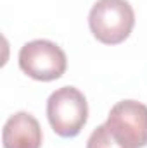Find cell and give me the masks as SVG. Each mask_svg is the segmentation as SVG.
Wrapping results in <instances>:
<instances>
[{
    "label": "cell",
    "mask_w": 147,
    "mask_h": 148,
    "mask_svg": "<svg viewBox=\"0 0 147 148\" xmlns=\"http://www.w3.org/2000/svg\"><path fill=\"white\" fill-rule=\"evenodd\" d=\"M47 119L54 133L61 138L78 136L88 119V103L85 95L74 86L55 90L47 100Z\"/></svg>",
    "instance_id": "cell-2"
},
{
    "label": "cell",
    "mask_w": 147,
    "mask_h": 148,
    "mask_svg": "<svg viewBox=\"0 0 147 148\" xmlns=\"http://www.w3.org/2000/svg\"><path fill=\"white\" fill-rule=\"evenodd\" d=\"M92 35L104 45H118L135 26L133 7L126 0H97L88 14Z\"/></svg>",
    "instance_id": "cell-1"
},
{
    "label": "cell",
    "mask_w": 147,
    "mask_h": 148,
    "mask_svg": "<svg viewBox=\"0 0 147 148\" xmlns=\"http://www.w3.org/2000/svg\"><path fill=\"white\" fill-rule=\"evenodd\" d=\"M125 148L147 147V105L137 100H121L111 109L104 122Z\"/></svg>",
    "instance_id": "cell-4"
},
{
    "label": "cell",
    "mask_w": 147,
    "mask_h": 148,
    "mask_svg": "<svg viewBox=\"0 0 147 148\" xmlns=\"http://www.w3.org/2000/svg\"><path fill=\"white\" fill-rule=\"evenodd\" d=\"M42 140V127L37 119L28 112H17L10 115L3 124V148H40Z\"/></svg>",
    "instance_id": "cell-5"
},
{
    "label": "cell",
    "mask_w": 147,
    "mask_h": 148,
    "mask_svg": "<svg viewBox=\"0 0 147 148\" xmlns=\"http://www.w3.org/2000/svg\"><path fill=\"white\" fill-rule=\"evenodd\" d=\"M19 67L37 81H54L66 73L68 59L62 48L50 40H33L19 50Z\"/></svg>",
    "instance_id": "cell-3"
},
{
    "label": "cell",
    "mask_w": 147,
    "mask_h": 148,
    "mask_svg": "<svg viewBox=\"0 0 147 148\" xmlns=\"http://www.w3.org/2000/svg\"><path fill=\"white\" fill-rule=\"evenodd\" d=\"M87 148H125L116 136L107 129L106 124H101L97 129L92 131L88 141H87Z\"/></svg>",
    "instance_id": "cell-6"
}]
</instances>
